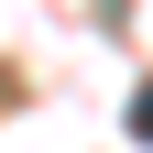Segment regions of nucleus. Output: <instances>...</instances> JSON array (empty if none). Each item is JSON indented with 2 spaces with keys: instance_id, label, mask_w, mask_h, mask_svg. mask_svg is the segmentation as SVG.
<instances>
[{
  "instance_id": "obj_1",
  "label": "nucleus",
  "mask_w": 153,
  "mask_h": 153,
  "mask_svg": "<svg viewBox=\"0 0 153 153\" xmlns=\"http://www.w3.org/2000/svg\"><path fill=\"white\" fill-rule=\"evenodd\" d=\"M131 131H142V142H153V88H142V99H131Z\"/></svg>"
}]
</instances>
